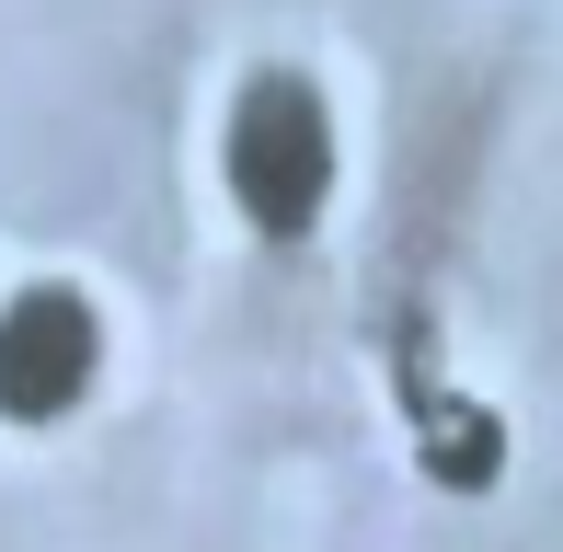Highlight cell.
I'll return each instance as SVG.
<instances>
[{"instance_id": "cell-1", "label": "cell", "mask_w": 563, "mask_h": 552, "mask_svg": "<svg viewBox=\"0 0 563 552\" xmlns=\"http://www.w3.org/2000/svg\"><path fill=\"white\" fill-rule=\"evenodd\" d=\"M230 196H242V219L265 242H299L322 219V196H334V115H322V92L299 69L242 81V104H230Z\"/></svg>"}, {"instance_id": "cell-2", "label": "cell", "mask_w": 563, "mask_h": 552, "mask_svg": "<svg viewBox=\"0 0 563 552\" xmlns=\"http://www.w3.org/2000/svg\"><path fill=\"white\" fill-rule=\"evenodd\" d=\"M104 368V322L81 288H23L0 311V415L12 426H58Z\"/></svg>"}]
</instances>
